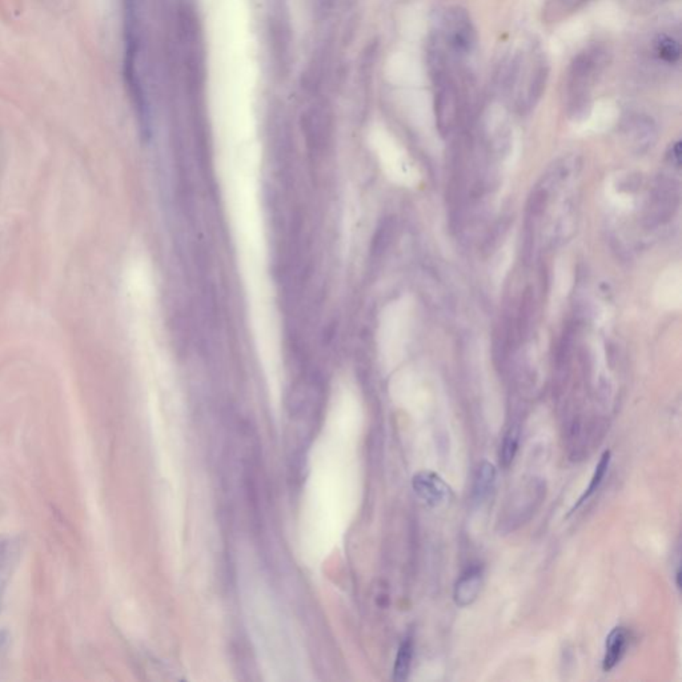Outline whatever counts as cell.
<instances>
[{
  "instance_id": "6",
  "label": "cell",
  "mask_w": 682,
  "mask_h": 682,
  "mask_svg": "<svg viewBox=\"0 0 682 682\" xmlns=\"http://www.w3.org/2000/svg\"><path fill=\"white\" fill-rule=\"evenodd\" d=\"M609 464H610V452L609 450H605L601 456V459L598 461L597 467H595V473H593V477L591 480V484L588 486V489L583 492V496L580 497V500L577 501V504L573 507L571 513H573L576 509L580 508L583 505V503L592 496L595 493V491L600 488V485L602 483V480L605 479V474L608 472Z\"/></svg>"
},
{
  "instance_id": "5",
  "label": "cell",
  "mask_w": 682,
  "mask_h": 682,
  "mask_svg": "<svg viewBox=\"0 0 682 682\" xmlns=\"http://www.w3.org/2000/svg\"><path fill=\"white\" fill-rule=\"evenodd\" d=\"M413 657V640L407 637L397 652L396 662L393 668V680L395 681H405L410 676V665Z\"/></svg>"
},
{
  "instance_id": "4",
  "label": "cell",
  "mask_w": 682,
  "mask_h": 682,
  "mask_svg": "<svg viewBox=\"0 0 682 682\" xmlns=\"http://www.w3.org/2000/svg\"><path fill=\"white\" fill-rule=\"evenodd\" d=\"M496 485V468L493 464L484 461L476 473L473 484V501L476 504L484 503Z\"/></svg>"
},
{
  "instance_id": "1",
  "label": "cell",
  "mask_w": 682,
  "mask_h": 682,
  "mask_svg": "<svg viewBox=\"0 0 682 682\" xmlns=\"http://www.w3.org/2000/svg\"><path fill=\"white\" fill-rule=\"evenodd\" d=\"M412 485L415 493L432 508L444 505L453 497L452 488L434 472H419L415 474Z\"/></svg>"
},
{
  "instance_id": "7",
  "label": "cell",
  "mask_w": 682,
  "mask_h": 682,
  "mask_svg": "<svg viewBox=\"0 0 682 682\" xmlns=\"http://www.w3.org/2000/svg\"><path fill=\"white\" fill-rule=\"evenodd\" d=\"M519 443H520V429L517 427H512L504 436L501 450H500V461L504 468H508L513 462L519 449Z\"/></svg>"
},
{
  "instance_id": "8",
  "label": "cell",
  "mask_w": 682,
  "mask_h": 682,
  "mask_svg": "<svg viewBox=\"0 0 682 682\" xmlns=\"http://www.w3.org/2000/svg\"><path fill=\"white\" fill-rule=\"evenodd\" d=\"M657 50L659 58L664 59L665 62H676L680 58V47L670 37H661L657 43Z\"/></svg>"
},
{
  "instance_id": "2",
  "label": "cell",
  "mask_w": 682,
  "mask_h": 682,
  "mask_svg": "<svg viewBox=\"0 0 682 682\" xmlns=\"http://www.w3.org/2000/svg\"><path fill=\"white\" fill-rule=\"evenodd\" d=\"M481 586H483V571L479 567L468 569L456 583L455 592H453L455 602L461 608L469 607L477 600V597L481 592Z\"/></svg>"
},
{
  "instance_id": "3",
  "label": "cell",
  "mask_w": 682,
  "mask_h": 682,
  "mask_svg": "<svg viewBox=\"0 0 682 682\" xmlns=\"http://www.w3.org/2000/svg\"><path fill=\"white\" fill-rule=\"evenodd\" d=\"M629 641V632L624 626H617L609 633L605 643V656L602 661V669L605 671L613 669L621 658L624 657Z\"/></svg>"
}]
</instances>
